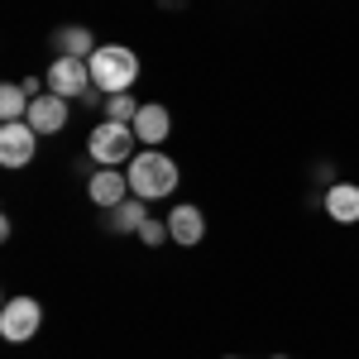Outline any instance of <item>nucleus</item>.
<instances>
[{"label":"nucleus","mask_w":359,"mask_h":359,"mask_svg":"<svg viewBox=\"0 0 359 359\" xmlns=\"http://www.w3.org/2000/svg\"><path fill=\"white\" fill-rule=\"evenodd\" d=\"M125 177H130V192L135 196H144V201H163V196L177 192L182 168L172 163L163 149H139L135 158L125 163Z\"/></svg>","instance_id":"obj_1"},{"label":"nucleus","mask_w":359,"mask_h":359,"mask_svg":"<svg viewBox=\"0 0 359 359\" xmlns=\"http://www.w3.org/2000/svg\"><path fill=\"white\" fill-rule=\"evenodd\" d=\"M86 62H91V82L101 86L106 96L135 91L139 72H144V67H139V53H135V48H125V43H101Z\"/></svg>","instance_id":"obj_2"},{"label":"nucleus","mask_w":359,"mask_h":359,"mask_svg":"<svg viewBox=\"0 0 359 359\" xmlns=\"http://www.w3.org/2000/svg\"><path fill=\"white\" fill-rule=\"evenodd\" d=\"M139 135L135 125H120V120H101L91 135H86V158L96 168H125L130 158H135L139 149Z\"/></svg>","instance_id":"obj_3"},{"label":"nucleus","mask_w":359,"mask_h":359,"mask_svg":"<svg viewBox=\"0 0 359 359\" xmlns=\"http://www.w3.org/2000/svg\"><path fill=\"white\" fill-rule=\"evenodd\" d=\"M43 326V306L39 297H10L0 306V340L5 345H29Z\"/></svg>","instance_id":"obj_4"},{"label":"nucleus","mask_w":359,"mask_h":359,"mask_svg":"<svg viewBox=\"0 0 359 359\" xmlns=\"http://www.w3.org/2000/svg\"><path fill=\"white\" fill-rule=\"evenodd\" d=\"M43 82H48V91L53 96H62V101H82L86 91H91V62L86 57H53L48 62V72H43Z\"/></svg>","instance_id":"obj_5"},{"label":"nucleus","mask_w":359,"mask_h":359,"mask_svg":"<svg viewBox=\"0 0 359 359\" xmlns=\"http://www.w3.org/2000/svg\"><path fill=\"white\" fill-rule=\"evenodd\" d=\"M39 130L29 125V120H15V125H0V168H29L34 163V154H39Z\"/></svg>","instance_id":"obj_6"},{"label":"nucleus","mask_w":359,"mask_h":359,"mask_svg":"<svg viewBox=\"0 0 359 359\" xmlns=\"http://www.w3.org/2000/svg\"><path fill=\"white\" fill-rule=\"evenodd\" d=\"M86 196H91V206H101V211H111V206H120L130 192V177L120 172V168H96L91 177H86Z\"/></svg>","instance_id":"obj_7"},{"label":"nucleus","mask_w":359,"mask_h":359,"mask_svg":"<svg viewBox=\"0 0 359 359\" xmlns=\"http://www.w3.org/2000/svg\"><path fill=\"white\" fill-rule=\"evenodd\" d=\"M168 230H172V245L192 249L206 240V216H201V206H192V201H182V206H172L168 211Z\"/></svg>","instance_id":"obj_8"},{"label":"nucleus","mask_w":359,"mask_h":359,"mask_svg":"<svg viewBox=\"0 0 359 359\" xmlns=\"http://www.w3.org/2000/svg\"><path fill=\"white\" fill-rule=\"evenodd\" d=\"M321 211L335 225H359V182H331L321 196Z\"/></svg>","instance_id":"obj_9"},{"label":"nucleus","mask_w":359,"mask_h":359,"mask_svg":"<svg viewBox=\"0 0 359 359\" xmlns=\"http://www.w3.org/2000/svg\"><path fill=\"white\" fill-rule=\"evenodd\" d=\"M67 106H72V101L43 91V96H34V106H29V125H34L39 135H62V130H67Z\"/></svg>","instance_id":"obj_10"},{"label":"nucleus","mask_w":359,"mask_h":359,"mask_svg":"<svg viewBox=\"0 0 359 359\" xmlns=\"http://www.w3.org/2000/svg\"><path fill=\"white\" fill-rule=\"evenodd\" d=\"M48 43H53V57H91L101 43H96V34L86 25H57L48 34Z\"/></svg>","instance_id":"obj_11"},{"label":"nucleus","mask_w":359,"mask_h":359,"mask_svg":"<svg viewBox=\"0 0 359 359\" xmlns=\"http://www.w3.org/2000/svg\"><path fill=\"white\" fill-rule=\"evenodd\" d=\"M135 135H139V144H163L168 135H172V115H168V106H158V101H144L139 106V115H135Z\"/></svg>","instance_id":"obj_12"},{"label":"nucleus","mask_w":359,"mask_h":359,"mask_svg":"<svg viewBox=\"0 0 359 359\" xmlns=\"http://www.w3.org/2000/svg\"><path fill=\"white\" fill-rule=\"evenodd\" d=\"M144 221H149V201H144V196H125L120 206L106 211V230H111V235H139Z\"/></svg>","instance_id":"obj_13"},{"label":"nucleus","mask_w":359,"mask_h":359,"mask_svg":"<svg viewBox=\"0 0 359 359\" xmlns=\"http://www.w3.org/2000/svg\"><path fill=\"white\" fill-rule=\"evenodd\" d=\"M29 106H34V96H29L20 82H5V86H0V125L29 120Z\"/></svg>","instance_id":"obj_14"},{"label":"nucleus","mask_w":359,"mask_h":359,"mask_svg":"<svg viewBox=\"0 0 359 359\" xmlns=\"http://www.w3.org/2000/svg\"><path fill=\"white\" fill-rule=\"evenodd\" d=\"M144 101H135L130 91H120V96H106V120H120V125H135V115Z\"/></svg>","instance_id":"obj_15"},{"label":"nucleus","mask_w":359,"mask_h":359,"mask_svg":"<svg viewBox=\"0 0 359 359\" xmlns=\"http://www.w3.org/2000/svg\"><path fill=\"white\" fill-rule=\"evenodd\" d=\"M139 240H144L149 249H158V245H168V240H172V230H168V221H154V216H149V221L139 225Z\"/></svg>","instance_id":"obj_16"},{"label":"nucleus","mask_w":359,"mask_h":359,"mask_svg":"<svg viewBox=\"0 0 359 359\" xmlns=\"http://www.w3.org/2000/svg\"><path fill=\"white\" fill-rule=\"evenodd\" d=\"M221 359H240V355H221Z\"/></svg>","instance_id":"obj_17"},{"label":"nucleus","mask_w":359,"mask_h":359,"mask_svg":"<svg viewBox=\"0 0 359 359\" xmlns=\"http://www.w3.org/2000/svg\"><path fill=\"white\" fill-rule=\"evenodd\" d=\"M273 359H287V355H273Z\"/></svg>","instance_id":"obj_18"}]
</instances>
